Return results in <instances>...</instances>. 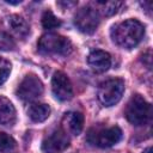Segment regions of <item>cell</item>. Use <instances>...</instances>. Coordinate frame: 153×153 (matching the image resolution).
Returning <instances> with one entry per match:
<instances>
[{
  "mask_svg": "<svg viewBox=\"0 0 153 153\" xmlns=\"http://www.w3.org/2000/svg\"><path fill=\"white\" fill-rule=\"evenodd\" d=\"M14 48H16V42L13 41V38L8 33L0 31V50L8 51V50H13Z\"/></svg>",
  "mask_w": 153,
  "mask_h": 153,
  "instance_id": "obj_18",
  "label": "cell"
},
{
  "mask_svg": "<svg viewBox=\"0 0 153 153\" xmlns=\"http://www.w3.org/2000/svg\"><path fill=\"white\" fill-rule=\"evenodd\" d=\"M124 115L133 126H143L151 118V104L140 94H135L128 102Z\"/></svg>",
  "mask_w": 153,
  "mask_h": 153,
  "instance_id": "obj_3",
  "label": "cell"
},
{
  "mask_svg": "<svg viewBox=\"0 0 153 153\" xmlns=\"http://www.w3.org/2000/svg\"><path fill=\"white\" fill-rule=\"evenodd\" d=\"M11 73V63L4 57H0V85H2Z\"/></svg>",
  "mask_w": 153,
  "mask_h": 153,
  "instance_id": "obj_19",
  "label": "cell"
},
{
  "mask_svg": "<svg viewBox=\"0 0 153 153\" xmlns=\"http://www.w3.org/2000/svg\"><path fill=\"white\" fill-rule=\"evenodd\" d=\"M51 90L56 99L61 102L69 100L73 97V87L69 78L63 72H56L51 79Z\"/></svg>",
  "mask_w": 153,
  "mask_h": 153,
  "instance_id": "obj_9",
  "label": "cell"
},
{
  "mask_svg": "<svg viewBox=\"0 0 153 153\" xmlns=\"http://www.w3.org/2000/svg\"><path fill=\"white\" fill-rule=\"evenodd\" d=\"M62 124L66 133H69L74 136L79 135L84 127V116L81 112L71 111L67 112L62 118Z\"/></svg>",
  "mask_w": 153,
  "mask_h": 153,
  "instance_id": "obj_11",
  "label": "cell"
},
{
  "mask_svg": "<svg viewBox=\"0 0 153 153\" xmlns=\"http://www.w3.org/2000/svg\"><path fill=\"white\" fill-rule=\"evenodd\" d=\"M17 97L23 102H32L39 98L43 93V84L35 74H27L17 87Z\"/></svg>",
  "mask_w": 153,
  "mask_h": 153,
  "instance_id": "obj_5",
  "label": "cell"
},
{
  "mask_svg": "<svg viewBox=\"0 0 153 153\" xmlns=\"http://www.w3.org/2000/svg\"><path fill=\"white\" fill-rule=\"evenodd\" d=\"M69 146V137L65 130H55L42 142L43 153H62Z\"/></svg>",
  "mask_w": 153,
  "mask_h": 153,
  "instance_id": "obj_8",
  "label": "cell"
},
{
  "mask_svg": "<svg viewBox=\"0 0 153 153\" xmlns=\"http://www.w3.org/2000/svg\"><path fill=\"white\" fill-rule=\"evenodd\" d=\"M122 139V130L117 126L103 128L96 130L94 134L88 135V141L92 145H96L102 148H109L120 142Z\"/></svg>",
  "mask_w": 153,
  "mask_h": 153,
  "instance_id": "obj_7",
  "label": "cell"
},
{
  "mask_svg": "<svg viewBox=\"0 0 153 153\" xmlns=\"http://www.w3.org/2000/svg\"><path fill=\"white\" fill-rule=\"evenodd\" d=\"M27 115L33 122H43L49 117L50 108L44 103H32L27 109Z\"/></svg>",
  "mask_w": 153,
  "mask_h": 153,
  "instance_id": "obj_14",
  "label": "cell"
},
{
  "mask_svg": "<svg viewBox=\"0 0 153 153\" xmlns=\"http://www.w3.org/2000/svg\"><path fill=\"white\" fill-rule=\"evenodd\" d=\"M14 147H16V140L6 133H0V153L8 152Z\"/></svg>",
  "mask_w": 153,
  "mask_h": 153,
  "instance_id": "obj_17",
  "label": "cell"
},
{
  "mask_svg": "<svg viewBox=\"0 0 153 153\" xmlns=\"http://www.w3.org/2000/svg\"><path fill=\"white\" fill-rule=\"evenodd\" d=\"M6 23H7L8 27L11 29V31L19 38L24 39L30 33V27H29L27 23L25 22L24 18H22L18 14H11L10 17H7Z\"/></svg>",
  "mask_w": 153,
  "mask_h": 153,
  "instance_id": "obj_12",
  "label": "cell"
},
{
  "mask_svg": "<svg viewBox=\"0 0 153 153\" xmlns=\"http://www.w3.org/2000/svg\"><path fill=\"white\" fill-rule=\"evenodd\" d=\"M88 66L97 73L106 72L111 66V57L104 50H94L87 56Z\"/></svg>",
  "mask_w": 153,
  "mask_h": 153,
  "instance_id": "obj_10",
  "label": "cell"
},
{
  "mask_svg": "<svg viewBox=\"0 0 153 153\" xmlns=\"http://www.w3.org/2000/svg\"><path fill=\"white\" fill-rule=\"evenodd\" d=\"M38 50L47 55H68L72 51V43L65 36L48 32L39 38Z\"/></svg>",
  "mask_w": 153,
  "mask_h": 153,
  "instance_id": "obj_2",
  "label": "cell"
},
{
  "mask_svg": "<svg viewBox=\"0 0 153 153\" xmlns=\"http://www.w3.org/2000/svg\"><path fill=\"white\" fill-rule=\"evenodd\" d=\"M74 24L79 31L84 33H93L99 25L98 11L90 6L81 7L74 16Z\"/></svg>",
  "mask_w": 153,
  "mask_h": 153,
  "instance_id": "obj_6",
  "label": "cell"
},
{
  "mask_svg": "<svg viewBox=\"0 0 153 153\" xmlns=\"http://www.w3.org/2000/svg\"><path fill=\"white\" fill-rule=\"evenodd\" d=\"M16 121V109L5 97L0 96V126H11Z\"/></svg>",
  "mask_w": 153,
  "mask_h": 153,
  "instance_id": "obj_13",
  "label": "cell"
},
{
  "mask_svg": "<svg viewBox=\"0 0 153 153\" xmlns=\"http://www.w3.org/2000/svg\"><path fill=\"white\" fill-rule=\"evenodd\" d=\"M124 92V81L120 78L108 79L98 88V99L105 106H112L118 103Z\"/></svg>",
  "mask_w": 153,
  "mask_h": 153,
  "instance_id": "obj_4",
  "label": "cell"
},
{
  "mask_svg": "<svg viewBox=\"0 0 153 153\" xmlns=\"http://www.w3.org/2000/svg\"><path fill=\"white\" fill-rule=\"evenodd\" d=\"M143 153H152V147H147V148L143 151Z\"/></svg>",
  "mask_w": 153,
  "mask_h": 153,
  "instance_id": "obj_20",
  "label": "cell"
},
{
  "mask_svg": "<svg viewBox=\"0 0 153 153\" xmlns=\"http://www.w3.org/2000/svg\"><path fill=\"white\" fill-rule=\"evenodd\" d=\"M96 5L99 7L103 14L112 16L120 10V7L122 6V2L121 1H97Z\"/></svg>",
  "mask_w": 153,
  "mask_h": 153,
  "instance_id": "obj_15",
  "label": "cell"
},
{
  "mask_svg": "<svg viewBox=\"0 0 153 153\" xmlns=\"http://www.w3.org/2000/svg\"><path fill=\"white\" fill-rule=\"evenodd\" d=\"M42 26L47 30L57 29L61 26V20L51 11H45L42 16Z\"/></svg>",
  "mask_w": 153,
  "mask_h": 153,
  "instance_id": "obj_16",
  "label": "cell"
},
{
  "mask_svg": "<svg viewBox=\"0 0 153 153\" xmlns=\"http://www.w3.org/2000/svg\"><path fill=\"white\" fill-rule=\"evenodd\" d=\"M145 35L143 25L136 19H128L117 25L111 30L112 41L121 48L131 49L136 47Z\"/></svg>",
  "mask_w": 153,
  "mask_h": 153,
  "instance_id": "obj_1",
  "label": "cell"
}]
</instances>
